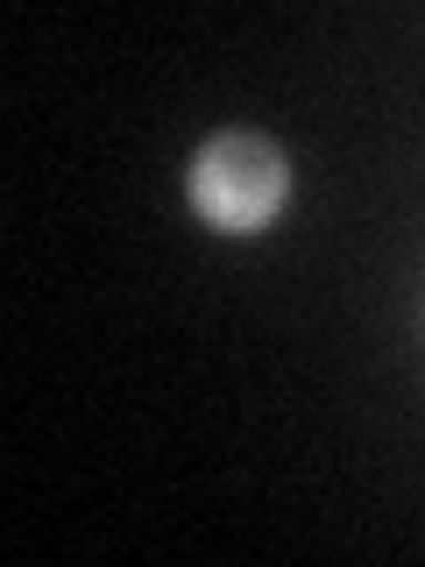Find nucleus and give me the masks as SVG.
<instances>
[{"label":"nucleus","mask_w":425,"mask_h":567,"mask_svg":"<svg viewBox=\"0 0 425 567\" xmlns=\"http://www.w3.org/2000/svg\"><path fill=\"white\" fill-rule=\"evenodd\" d=\"M185 192H191V213L220 235H262V227L283 213L291 199V164L270 135H248V128H227L191 150L185 164Z\"/></svg>","instance_id":"f257e3e1"}]
</instances>
